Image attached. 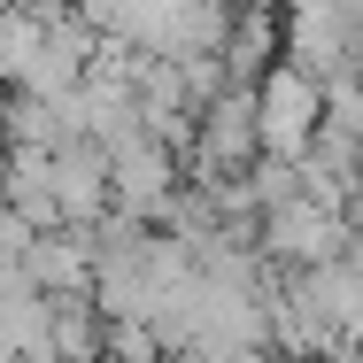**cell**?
<instances>
[{
	"label": "cell",
	"instance_id": "7a4b0ae2",
	"mask_svg": "<svg viewBox=\"0 0 363 363\" xmlns=\"http://www.w3.org/2000/svg\"><path fill=\"white\" fill-rule=\"evenodd\" d=\"M255 162H263V108H255V85H224L217 101L201 108L194 186H217V178H247Z\"/></svg>",
	"mask_w": 363,
	"mask_h": 363
},
{
	"label": "cell",
	"instance_id": "3957f363",
	"mask_svg": "<svg viewBox=\"0 0 363 363\" xmlns=\"http://www.w3.org/2000/svg\"><path fill=\"white\" fill-rule=\"evenodd\" d=\"M356 247V217L348 209H325L309 194H294L279 209H263V255L286 263V271H317V263H340Z\"/></svg>",
	"mask_w": 363,
	"mask_h": 363
},
{
	"label": "cell",
	"instance_id": "6da1fadb",
	"mask_svg": "<svg viewBox=\"0 0 363 363\" xmlns=\"http://www.w3.org/2000/svg\"><path fill=\"white\" fill-rule=\"evenodd\" d=\"M255 108H263V155H309L317 132H325V108H333V85L317 70H301V62H271V70L255 77Z\"/></svg>",
	"mask_w": 363,
	"mask_h": 363
},
{
	"label": "cell",
	"instance_id": "277c9868",
	"mask_svg": "<svg viewBox=\"0 0 363 363\" xmlns=\"http://www.w3.org/2000/svg\"><path fill=\"white\" fill-rule=\"evenodd\" d=\"M271 62H286V8H271V0H247V8L232 16V39H224V70L240 77V85H255V77L271 70Z\"/></svg>",
	"mask_w": 363,
	"mask_h": 363
}]
</instances>
